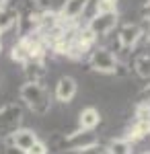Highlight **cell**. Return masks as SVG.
<instances>
[{
  "mask_svg": "<svg viewBox=\"0 0 150 154\" xmlns=\"http://www.w3.org/2000/svg\"><path fill=\"white\" fill-rule=\"evenodd\" d=\"M19 97L25 105L33 111L35 115H45L49 113V107H52V99L49 93L45 91V86L41 82H27L19 88Z\"/></svg>",
  "mask_w": 150,
  "mask_h": 154,
  "instance_id": "cell-1",
  "label": "cell"
},
{
  "mask_svg": "<svg viewBox=\"0 0 150 154\" xmlns=\"http://www.w3.org/2000/svg\"><path fill=\"white\" fill-rule=\"evenodd\" d=\"M89 64L95 72L99 74H115L119 64H117V58L105 48H97L91 51V58H89Z\"/></svg>",
  "mask_w": 150,
  "mask_h": 154,
  "instance_id": "cell-2",
  "label": "cell"
},
{
  "mask_svg": "<svg viewBox=\"0 0 150 154\" xmlns=\"http://www.w3.org/2000/svg\"><path fill=\"white\" fill-rule=\"evenodd\" d=\"M115 27H117V12H97L84 29L95 37H99V35H109Z\"/></svg>",
  "mask_w": 150,
  "mask_h": 154,
  "instance_id": "cell-3",
  "label": "cell"
},
{
  "mask_svg": "<svg viewBox=\"0 0 150 154\" xmlns=\"http://www.w3.org/2000/svg\"><path fill=\"white\" fill-rule=\"evenodd\" d=\"M91 0H66L62 4V8L58 11V19L62 27H70L74 25L82 17V12L86 11V4Z\"/></svg>",
  "mask_w": 150,
  "mask_h": 154,
  "instance_id": "cell-4",
  "label": "cell"
},
{
  "mask_svg": "<svg viewBox=\"0 0 150 154\" xmlns=\"http://www.w3.org/2000/svg\"><path fill=\"white\" fill-rule=\"evenodd\" d=\"M95 144H99V140H97V136H95L92 131L78 130V131H74V134H70L68 138L64 140L62 150H66V152H80V150L91 148Z\"/></svg>",
  "mask_w": 150,
  "mask_h": 154,
  "instance_id": "cell-5",
  "label": "cell"
},
{
  "mask_svg": "<svg viewBox=\"0 0 150 154\" xmlns=\"http://www.w3.org/2000/svg\"><path fill=\"white\" fill-rule=\"evenodd\" d=\"M23 121V111L19 105H4L0 109V134H12Z\"/></svg>",
  "mask_w": 150,
  "mask_h": 154,
  "instance_id": "cell-6",
  "label": "cell"
},
{
  "mask_svg": "<svg viewBox=\"0 0 150 154\" xmlns=\"http://www.w3.org/2000/svg\"><path fill=\"white\" fill-rule=\"evenodd\" d=\"M142 37V27L136 23H126L121 29H119V35H117V41H119V48L121 49H132L138 39Z\"/></svg>",
  "mask_w": 150,
  "mask_h": 154,
  "instance_id": "cell-7",
  "label": "cell"
},
{
  "mask_svg": "<svg viewBox=\"0 0 150 154\" xmlns=\"http://www.w3.org/2000/svg\"><path fill=\"white\" fill-rule=\"evenodd\" d=\"M76 91H78V84L72 76H62L56 84V101L60 103H70L74 97H76Z\"/></svg>",
  "mask_w": 150,
  "mask_h": 154,
  "instance_id": "cell-8",
  "label": "cell"
},
{
  "mask_svg": "<svg viewBox=\"0 0 150 154\" xmlns=\"http://www.w3.org/2000/svg\"><path fill=\"white\" fill-rule=\"evenodd\" d=\"M37 142V134L33 130H27V128H17V130L11 134V144L17 146L19 150L27 152L33 144Z\"/></svg>",
  "mask_w": 150,
  "mask_h": 154,
  "instance_id": "cell-9",
  "label": "cell"
},
{
  "mask_svg": "<svg viewBox=\"0 0 150 154\" xmlns=\"http://www.w3.org/2000/svg\"><path fill=\"white\" fill-rule=\"evenodd\" d=\"M101 123V113L95 107H84L78 113V130L84 131H92L97 125Z\"/></svg>",
  "mask_w": 150,
  "mask_h": 154,
  "instance_id": "cell-10",
  "label": "cell"
},
{
  "mask_svg": "<svg viewBox=\"0 0 150 154\" xmlns=\"http://www.w3.org/2000/svg\"><path fill=\"white\" fill-rule=\"evenodd\" d=\"M19 21H21V14L17 11H12V8H2V11H0V35L6 33V31H11L14 25H19Z\"/></svg>",
  "mask_w": 150,
  "mask_h": 154,
  "instance_id": "cell-11",
  "label": "cell"
},
{
  "mask_svg": "<svg viewBox=\"0 0 150 154\" xmlns=\"http://www.w3.org/2000/svg\"><path fill=\"white\" fill-rule=\"evenodd\" d=\"M25 70L29 74V82H39L41 76L45 74V70H43V60H31V62H27L25 64Z\"/></svg>",
  "mask_w": 150,
  "mask_h": 154,
  "instance_id": "cell-12",
  "label": "cell"
},
{
  "mask_svg": "<svg viewBox=\"0 0 150 154\" xmlns=\"http://www.w3.org/2000/svg\"><path fill=\"white\" fill-rule=\"evenodd\" d=\"M105 154H132V144H127L123 138L111 140L105 148Z\"/></svg>",
  "mask_w": 150,
  "mask_h": 154,
  "instance_id": "cell-13",
  "label": "cell"
},
{
  "mask_svg": "<svg viewBox=\"0 0 150 154\" xmlns=\"http://www.w3.org/2000/svg\"><path fill=\"white\" fill-rule=\"evenodd\" d=\"M134 68H136V72H138L140 78H150V56L148 54L138 56L136 62H134Z\"/></svg>",
  "mask_w": 150,
  "mask_h": 154,
  "instance_id": "cell-14",
  "label": "cell"
},
{
  "mask_svg": "<svg viewBox=\"0 0 150 154\" xmlns=\"http://www.w3.org/2000/svg\"><path fill=\"white\" fill-rule=\"evenodd\" d=\"M11 58H12V62H17V64H27L29 62V54L25 51V48L17 41L14 45H12V49H11Z\"/></svg>",
  "mask_w": 150,
  "mask_h": 154,
  "instance_id": "cell-15",
  "label": "cell"
},
{
  "mask_svg": "<svg viewBox=\"0 0 150 154\" xmlns=\"http://www.w3.org/2000/svg\"><path fill=\"white\" fill-rule=\"evenodd\" d=\"M136 121H150V103L142 101L136 105Z\"/></svg>",
  "mask_w": 150,
  "mask_h": 154,
  "instance_id": "cell-16",
  "label": "cell"
},
{
  "mask_svg": "<svg viewBox=\"0 0 150 154\" xmlns=\"http://www.w3.org/2000/svg\"><path fill=\"white\" fill-rule=\"evenodd\" d=\"M97 12H117V0H97Z\"/></svg>",
  "mask_w": 150,
  "mask_h": 154,
  "instance_id": "cell-17",
  "label": "cell"
},
{
  "mask_svg": "<svg viewBox=\"0 0 150 154\" xmlns=\"http://www.w3.org/2000/svg\"><path fill=\"white\" fill-rule=\"evenodd\" d=\"M47 152H49V150H47V146L43 142H39V140H37V142L27 150V154H47Z\"/></svg>",
  "mask_w": 150,
  "mask_h": 154,
  "instance_id": "cell-18",
  "label": "cell"
},
{
  "mask_svg": "<svg viewBox=\"0 0 150 154\" xmlns=\"http://www.w3.org/2000/svg\"><path fill=\"white\" fill-rule=\"evenodd\" d=\"M134 128L140 131V136H142V138L150 136V121H136V123H134Z\"/></svg>",
  "mask_w": 150,
  "mask_h": 154,
  "instance_id": "cell-19",
  "label": "cell"
},
{
  "mask_svg": "<svg viewBox=\"0 0 150 154\" xmlns=\"http://www.w3.org/2000/svg\"><path fill=\"white\" fill-rule=\"evenodd\" d=\"M78 154H105V148H101L99 144H95V146H91V148H84V150H80Z\"/></svg>",
  "mask_w": 150,
  "mask_h": 154,
  "instance_id": "cell-20",
  "label": "cell"
},
{
  "mask_svg": "<svg viewBox=\"0 0 150 154\" xmlns=\"http://www.w3.org/2000/svg\"><path fill=\"white\" fill-rule=\"evenodd\" d=\"M2 154H27V152H23V150H19L17 146H12V144H8L6 148H4V152Z\"/></svg>",
  "mask_w": 150,
  "mask_h": 154,
  "instance_id": "cell-21",
  "label": "cell"
},
{
  "mask_svg": "<svg viewBox=\"0 0 150 154\" xmlns=\"http://www.w3.org/2000/svg\"><path fill=\"white\" fill-rule=\"evenodd\" d=\"M140 95H142V99H144L146 103H150V84H146V86L142 88V93H140Z\"/></svg>",
  "mask_w": 150,
  "mask_h": 154,
  "instance_id": "cell-22",
  "label": "cell"
},
{
  "mask_svg": "<svg viewBox=\"0 0 150 154\" xmlns=\"http://www.w3.org/2000/svg\"><path fill=\"white\" fill-rule=\"evenodd\" d=\"M144 12H146V17H148V19H150V0H148V2H146V6H144Z\"/></svg>",
  "mask_w": 150,
  "mask_h": 154,
  "instance_id": "cell-23",
  "label": "cell"
},
{
  "mask_svg": "<svg viewBox=\"0 0 150 154\" xmlns=\"http://www.w3.org/2000/svg\"><path fill=\"white\" fill-rule=\"evenodd\" d=\"M35 2H37V4H41V6H47L52 0H35Z\"/></svg>",
  "mask_w": 150,
  "mask_h": 154,
  "instance_id": "cell-24",
  "label": "cell"
},
{
  "mask_svg": "<svg viewBox=\"0 0 150 154\" xmlns=\"http://www.w3.org/2000/svg\"><path fill=\"white\" fill-rule=\"evenodd\" d=\"M2 8H6V0H0V11Z\"/></svg>",
  "mask_w": 150,
  "mask_h": 154,
  "instance_id": "cell-25",
  "label": "cell"
},
{
  "mask_svg": "<svg viewBox=\"0 0 150 154\" xmlns=\"http://www.w3.org/2000/svg\"><path fill=\"white\" fill-rule=\"evenodd\" d=\"M146 37H148V41H150V29H148V33H146Z\"/></svg>",
  "mask_w": 150,
  "mask_h": 154,
  "instance_id": "cell-26",
  "label": "cell"
},
{
  "mask_svg": "<svg viewBox=\"0 0 150 154\" xmlns=\"http://www.w3.org/2000/svg\"><path fill=\"white\" fill-rule=\"evenodd\" d=\"M0 51H2V41H0Z\"/></svg>",
  "mask_w": 150,
  "mask_h": 154,
  "instance_id": "cell-27",
  "label": "cell"
},
{
  "mask_svg": "<svg viewBox=\"0 0 150 154\" xmlns=\"http://www.w3.org/2000/svg\"><path fill=\"white\" fill-rule=\"evenodd\" d=\"M142 154H150V152H142Z\"/></svg>",
  "mask_w": 150,
  "mask_h": 154,
  "instance_id": "cell-28",
  "label": "cell"
}]
</instances>
